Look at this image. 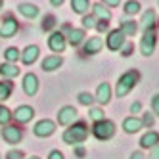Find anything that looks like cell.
<instances>
[{"mask_svg": "<svg viewBox=\"0 0 159 159\" xmlns=\"http://www.w3.org/2000/svg\"><path fill=\"white\" fill-rule=\"evenodd\" d=\"M86 136H88V125L84 121H77L69 125V129L63 132V142L69 146H79L86 140Z\"/></svg>", "mask_w": 159, "mask_h": 159, "instance_id": "1", "label": "cell"}, {"mask_svg": "<svg viewBox=\"0 0 159 159\" xmlns=\"http://www.w3.org/2000/svg\"><path fill=\"white\" fill-rule=\"evenodd\" d=\"M138 81H140V73L136 71V69H130V71H127V73H123V75L119 77V81H117V86H115L117 98L127 96L130 90L138 84Z\"/></svg>", "mask_w": 159, "mask_h": 159, "instance_id": "2", "label": "cell"}, {"mask_svg": "<svg viewBox=\"0 0 159 159\" xmlns=\"http://www.w3.org/2000/svg\"><path fill=\"white\" fill-rule=\"evenodd\" d=\"M92 134L98 140H109V138H113V134H115V123L109 121V119H102V121L94 123Z\"/></svg>", "mask_w": 159, "mask_h": 159, "instance_id": "3", "label": "cell"}, {"mask_svg": "<svg viewBox=\"0 0 159 159\" xmlns=\"http://www.w3.org/2000/svg\"><path fill=\"white\" fill-rule=\"evenodd\" d=\"M17 31H19V23L12 14H8L0 21V39H12V37H16Z\"/></svg>", "mask_w": 159, "mask_h": 159, "instance_id": "4", "label": "cell"}, {"mask_svg": "<svg viewBox=\"0 0 159 159\" xmlns=\"http://www.w3.org/2000/svg\"><path fill=\"white\" fill-rule=\"evenodd\" d=\"M0 134H2V138L8 142V144H19L21 142V138H23V130H21L17 125H4L2 127V130H0Z\"/></svg>", "mask_w": 159, "mask_h": 159, "instance_id": "5", "label": "cell"}, {"mask_svg": "<svg viewBox=\"0 0 159 159\" xmlns=\"http://www.w3.org/2000/svg\"><path fill=\"white\" fill-rule=\"evenodd\" d=\"M155 44H157V37H155V31L153 29H146L142 40H140V52L144 56H152L155 50Z\"/></svg>", "mask_w": 159, "mask_h": 159, "instance_id": "6", "label": "cell"}, {"mask_svg": "<svg viewBox=\"0 0 159 159\" xmlns=\"http://www.w3.org/2000/svg\"><path fill=\"white\" fill-rule=\"evenodd\" d=\"M75 121H77V109L73 106H63L58 111V125H61V127H69Z\"/></svg>", "mask_w": 159, "mask_h": 159, "instance_id": "7", "label": "cell"}, {"mask_svg": "<svg viewBox=\"0 0 159 159\" xmlns=\"http://www.w3.org/2000/svg\"><path fill=\"white\" fill-rule=\"evenodd\" d=\"M40 56V48L37 44H29V46L23 48V52H19V60L23 65H33Z\"/></svg>", "mask_w": 159, "mask_h": 159, "instance_id": "8", "label": "cell"}, {"mask_svg": "<svg viewBox=\"0 0 159 159\" xmlns=\"http://www.w3.org/2000/svg\"><path fill=\"white\" fill-rule=\"evenodd\" d=\"M123 44H125V35L119 31V29H113L107 33V39H106V46L111 50V52H117L123 48Z\"/></svg>", "mask_w": 159, "mask_h": 159, "instance_id": "9", "label": "cell"}, {"mask_svg": "<svg viewBox=\"0 0 159 159\" xmlns=\"http://www.w3.org/2000/svg\"><path fill=\"white\" fill-rule=\"evenodd\" d=\"M56 130V123L50 121V119H42L35 125V129H33V132H35V136H39V138H48V136H52Z\"/></svg>", "mask_w": 159, "mask_h": 159, "instance_id": "10", "label": "cell"}, {"mask_svg": "<svg viewBox=\"0 0 159 159\" xmlns=\"http://www.w3.org/2000/svg\"><path fill=\"white\" fill-rule=\"evenodd\" d=\"M65 46H67V40H65V35L63 33H60V31H52V35L48 37V48L52 50V52H63L65 50Z\"/></svg>", "mask_w": 159, "mask_h": 159, "instance_id": "11", "label": "cell"}, {"mask_svg": "<svg viewBox=\"0 0 159 159\" xmlns=\"http://www.w3.org/2000/svg\"><path fill=\"white\" fill-rule=\"evenodd\" d=\"M12 117H14L19 125H25V123H29L33 117H35V109H33L31 106H19V107H16V111L12 113Z\"/></svg>", "mask_w": 159, "mask_h": 159, "instance_id": "12", "label": "cell"}, {"mask_svg": "<svg viewBox=\"0 0 159 159\" xmlns=\"http://www.w3.org/2000/svg\"><path fill=\"white\" fill-rule=\"evenodd\" d=\"M23 92L27 96H35L39 92V77L35 73H27L23 77Z\"/></svg>", "mask_w": 159, "mask_h": 159, "instance_id": "13", "label": "cell"}, {"mask_svg": "<svg viewBox=\"0 0 159 159\" xmlns=\"http://www.w3.org/2000/svg\"><path fill=\"white\" fill-rule=\"evenodd\" d=\"M61 65H63L61 56H48V58H44L42 63H40L42 71H56V69H60Z\"/></svg>", "mask_w": 159, "mask_h": 159, "instance_id": "14", "label": "cell"}, {"mask_svg": "<svg viewBox=\"0 0 159 159\" xmlns=\"http://www.w3.org/2000/svg\"><path fill=\"white\" fill-rule=\"evenodd\" d=\"M102 46H104V40H102V37H90L86 42H84V54L88 56H94L102 50Z\"/></svg>", "mask_w": 159, "mask_h": 159, "instance_id": "15", "label": "cell"}, {"mask_svg": "<svg viewBox=\"0 0 159 159\" xmlns=\"http://www.w3.org/2000/svg\"><path fill=\"white\" fill-rule=\"evenodd\" d=\"M17 12L27 19H35V17H39V6L31 4V2H21L17 6Z\"/></svg>", "mask_w": 159, "mask_h": 159, "instance_id": "16", "label": "cell"}, {"mask_svg": "<svg viewBox=\"0 0 159 159\" xmlns=\"http://www.w3.org/2000/svg\"><path fill=\"white\" fill-rule=\"evenodd\" d=\"M0 75H2L4 79H8V81H12V79H16L19 75V67L16 63L4 61V63H0Z\"/></svg>", "mask_w": 159, "mask_h": 159, "instance_id": "17", "label": "cell"}, {"mask_svg": "<svg viewBox=\"0 0 159 159\" xmlns=\"http://www.w3.org/2000/svg\"><path fill=\"white\" fill-rule=\"evenodd\" d=\"M92 6V16L96 17V19H100V21H109L111 19V12H109V8L107 6H104V4H90Z\"/></svg>", "mask_w": 159, "mask_h": 159, "instance_id": "18", "label": "cell"}, {"mask_svg": "<svg viewBox=\"0 0 159 159\" xmlns=\"http://www.w3.org/2000/svg\"><path fill=\"white\" fill-rule=\"evenodd\" d=\"M94 100H98L100 104H107V102L111 100V86L107 84V83H102L100 86H98V90H96V96H94Z\"/></svg>", "mask_w": 159, "mask_h": 159, "instance_id": "19", "label": "cell"}, {"mask_svg": "<svg viewBox=\"0 0 159 159\" xmlns=\"http://www.w3.org/2000/svg\"><path fill=\"white\" fill-rule=\"evenodd\" d=\"M123 129H125V132L134 134V132H138L142 129V121L138 117H127L123 121Z\"/></svg>", "mask_w": 159, "mask_h": 159, "instance_id": "20", "label": "cell"}, {"mask_svg": "<svg viewBox=\"0 0 159 159\" xmlns=\"http://www.w3.org/2000/svg\"><path fill=\"white\" fill-rule=\"evenodd\" d=\"M159 144V132H155V130H150V132H146L142 138H140V146L142 148H153V146H157Z\"/></svg>", "mask_w": 159, "mask_h": 159, "instance_id": "21", "label": "cell"}, {"mask_svg": "<svg viewBox=\"0 0 159 159\" xmlns=\"http://www.w3.org/2000/svg\"><path fill=\"white\" fill-rule=\"evenodd\" d=\"M65 40L71 44V46H79V44L84 42V29H71L69 35L65 37Z\"/></svg>", "mask_w": 159, "mask_h": 159, "instance_id": "22", "label": "cell"}, {"mask_svg": "<svg viewBox=\"0 0 159 159\" xmlns=\"http://www.w3.org/2000/svg\"><path fill=\"white\" fill-rule=\"evenodd\" d=\"M12 92H14V83L12 81H8V79L0 81V104L12 96Z\"/></svg>", "mask_w": 159, "mask_h": 159, "instance_id": "23", "label": "cell"}, {"mask_svg": "<svg viewBox=\"0 0 159 159\" xmlns=\"http://www.w3.org/2000/svg\"><path fill=\"white\" fill-rule=\"evenodd\" d=\"M88 8H90V2L88 0H71V10L75 14H81L84 16L88 12Z\"/></svg>", "mask_w": 159, "mask_h": 159, "instance_id": "24", "label": "cell"}, {"mask_svg": "<svg viewBox=\"0 0 159 159\" xmlns=\"http://www.w3.org/2000/svg\"><path fill=\"white\" fill-rule=\"evenodd\" d=\"M119 31L123 33L125 37H132L134 33L138 31V23H136V21H123L121 27H119Z\"/></svg>", "mask_w": 159, "mask_h": 159, "instance_id": "25", "label": "cell"}, {"mask_svg": "<svg viewBox=\"0 0 159 159\" xmlns=\"http://www.w3.org/2000/svg\"><path fill=\"white\" fill-rule=\"evenodd\" d=\"M153 23H155V12H153V10H146L144 16H142V29L144 31L146 29H152Z\"/></svg>", "mask_w": 159, "mask_h": 159, "instance_id": "26", "label": "cell"}, {"mask_svg": "<svg viewBox=\"0 0 159 159\" xmlns=\"http://www.w3.org/2000/svg\"><path fill=\"white\" fill-rule=\"evenodd\" d=\"M4 58H6V61H10V63H16V61L19 60V50H17L16 46L6 48V50H4Z\"/></svg>", "mask_w": 159, "mask_h": 159, "instance_id": "27", "label": "cell"}, {"mask_svg": "<svg viewBox=\"0 0 159 159\" xmlns=\"http://www.w3.org/2000/svg\"><path fill=\"white\" fill-rule=\"evenodd\" d=\"M140 12V2H136V0H129L127 4H125V14L127 16H134Z\"/></svg>", "mask_w": 159, "mask_h": 159, "instance_id": "28", "label": "cell"}, {"mask_svg": "<svg viewBox=\"0 0 159 159\" xmlns=\"http://www.w3.org/2000/svg\"><path fill=\"white\" fill-rule=\"evenodd\" d=\"M10 121H12V111H10L4 104H0V125H8Z\"/></svg>", "mask_w": 159, "mask_h": 159, "instance_id": "29", "label": "cell"}, {"mask_svg": "<svg viewBox=\"0 0 159 159\" xmlns=\"http://www.w3.org/2000/svg\"><path fill=\"white\" fill-rule=\"evenodd\" d=\"M96 23H98V19L92 16V14H84L83 16V29H94L96 27Z\"/></svg>", "mask_w": 159, "mask_h": 159, "instance_id": "30", "label": "cell"}, {"mask_svg": "<svg viewBox=\"0 0 159 159\" xmlns=\"http://www.w3.org/2000/svg\"><path fill=\"white\" fill-rule=\"evenodd\" d=\"M77 98H79V104H81V106H92L94 104V96L90 92H81Z\"/></svg>", "mask_w": 159, "mask_h": 159, "instance_id": "31", "label": "cell"}, {"mask_svg": "<svg viewBox=\"0 0 159 159\" xmlns=\"http://www.w3.org/2000/svg\"><path fill=\"white\" fill-rule=\"evenodd\" d=\"M40 27H42V31H52L56 27V17L54 16H44V23Z\"/></svg>", "mask_w": 159, "mask_h": 159, "instance_id": "32", "label": "cell"}, {"mask_svg": "<svg viewBox=\"0 0 159 159\" xmlns=\"http://www.w3.org/2000/svg\"><path fill=\"white\" fill-rule=\"evenodd\" d=\"M142 121V127H153V123H155V117H153V113H144V117L140 119Z\"/></svg>", "mask_w": 159, "mask_h": 159, "instance_id": "33", "label": "cell"}, {"mask_svg": "<svg viewBox=\"0 0 159 159\" xmlns=\"http://www.w3.org/2000/svg\"><path fill=\"white\" fill-rule=\"evenodd\" d=\"M90 119H92L94 123L102 121V119H104V111H102L100 107H92V109H90Z\"/></svg>", "mask_w": 159, "mask_h": 159, "instance_id": "34", "label": "cell"}, {"mask_svg": "<svg viewBox=\"0 0 159 159\" xmlns=\"http://www.w3.org/2000/svg\"><path fill=\"white\" fill-rule=\"evenodd\" d=\"M6 159H25V153L21 150H10L6 153Z\"/></svg>", "mask_w": 159, "mask_h": 159, "instance_id": "35", "label": "cell"}, {"mask_svg": "<svg viewBox=\"0 0 159 159\" xmlns=\"http://www.w3.org/2000/svg\"><path fill=\"white\" fill-rule=\"evenodd\" d=\"M98 33H107L109 31V21H100L98 19V23H96V27H94Z\"/></svg>", "mask_w": 159, "mask_h": 159, "instance_id": "36", "label": "cell"}, {"mask_svg": "<svg viewBox=\"0 0 159 159\" xmlns=\"http://www.w3.org/2000/svg\"><path fill=\"white\" fill-rule=\"evenodd\" d=\"M121 50H123L121 54L125 56V58H129V56L132 54V50H134V44H132V42H129V44H123V48H121Z\"/></svg>", "mask_w": 159, "mask_h": 159, "instance_id": "37", "label": "cell"}, {"mask_svg": "<svg viewBox=\"0 0 159 159\" xmlns=\"http://www.w3.org/2000/svg\"><path fill=\"white\" fill-rule=\"evenodd\" d=\"M152 109H153V115H159V94L152 98Z\"/></svg>", "mask_w": 159, "mask_h": 159, "instance_id": "38", "label": "cell"}, {"mask_svg": "<svg viewBox=\"0 0 159 159\" xmlns=\"http://www.w3.org/2000/svg\"><path fill=\"white\" fill-rule=\"evenodd\" d=\"M146 159H159V144L153 146V148H150V155H148Z\"/></svg>", "mask_w": 159, "mask_h": 159, "instance_id": "39", "label": "cell"}, {"mask_svg": "<svg viewBox=\"0 0 159 159\" xmlns=\"http://www.w3.org/2000/svg\"><path fill=\"white\" fill-rule=\"evenodd\" d=\"M48 159H63V153H61V152H58V150H52V152H50V155H48Z\"/></svg>", "mask_w": 159, "mask_h": 159, "instance_id": "40", "label": "cell"}, {"mask_svg": "<svg viewBox=\"0 0 159 159\" xmlns=\"http://www.w3.org/2000/svg\"><path fill=\"white\" fill-rule=\"evenodd\" d=\"M84 153H86V152H84V148H83V146H77V148H75V155H77L79 159L84 157Z\"/></svg>", "mask_w": 159, "mask_h": 159, "instance_id": "41", "label": "cell"}, {"mask_svg": "<svg viewBox=\"0 0 159 159\" xmlns=\"http://www.w3.org/2000/svg\"><path fill=\"white\" fill-rule=\"evenodd\" d=\"M104 2V6H119L121 0H102Z\"/></svg>", "mask_w": 159, "mask_h": 159, "instance_id": "42", "label": "cell"}, {"mask_svg": "<svg viewBox=\"0 0 159 159\" xmlns=\"http://www.w3.org/2000/svg\"><path fill=\"white\" fill-rule=\"evenodd\" d=\"M140 107H142V106H140V102H134V104L130 106V111H132V113H138Z\"/></svg>", "mask_w": 159, "mask_h": 159, "instance_id": "43", "label": "cell"}, {"mask_svg": "<svg viewBox=\"0 0 159 159\" xmlns=\"http://www.w3.org/2000/svg\"><path fill=\"white\" fill-rule=\"evenodd\" d=\"M130 159H146V157H144V153H142V152H134V153L130 155Z\"/></svg>", "mask_w": 159, "mask_h": 159, "instance_id": "44", "label": "cell"}, {"mask_svg": "<svg viewBox=\"0 0 159 159\" xmlns=\"http://www.w3.org/2000/svg\"><path fill=\"white\" fill-rule=\"evenodd\" d=\"M63 2H65V0H50V4H52V6H56V8H58V6H61Z\"/></svg>", "mask_w": 159, "mask_h": 159, "instance_id": "45", "label": "cell"}, {"mask_svg": "<svg viewBox=\"0 0 159 159\" xmlns=\"http://www.w3.org/2000/svg\"><path fill=\"white\" fill-rule=\"evenodd\" d=\"M2 6H4V0H0V10H2Z\"/></svg>", "mask_w": 159, "mask_h": 159, "instance_id": "46", "label": "cell"}, {"mask_svg": "<svg viewBox=\"0 0 159 159\" xmlns=\"http://www.w3.org/2000/svg\"><path fill=\"white\" fill-rule=\"evenodd\" d=\"M29 159H40V157H37V155H33V157H29Z\"/></svg>", "mask_w": 159, "mask_h": 159, "instance_id": "47", "label": "cell"}, {"mask_svg": "<svg viewBox=\"0 0 159 159\" xmlns=\"http://www.w3.org/2000/svg\"><path fill=\"white\" fill-rule=\"evenodd\" d=\"M0 21H2V19H0Z\"/></svg>", "mask_w": 159, "mask_h": 159, "instance_id": "48", "label": "cell"}]
</instances>
